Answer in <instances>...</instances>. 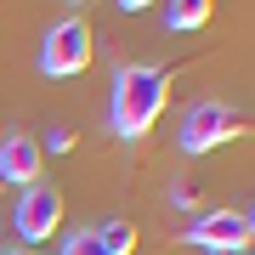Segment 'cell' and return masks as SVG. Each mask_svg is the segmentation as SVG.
Masks as SVG:
<instances>
[{
	"mask_svg": "<svg viewBox=\"0 0 255 255\" xmlns=\"http://www.w3.org/2000/svg\"><path fill=\"white\" fill-rule=\"evenodd\" d=\"M91 233H97V244L108 255H130V250H136V221H125V216L102 221V227H91Z\"/></svg>",
	"mask_w": 255,
	"mask_h": 255,
	"instance_id": "obj_7",
	"label": "cell"
},
{
	"mask_svg": "<svg viewBox=\"0 0 255 255\" xmlns=\"http://www.w3.org/2000/svg\"><path fill=\"white\" fill-rule=\"evenodd\" d=\"M250 238H255L250 210H210L187 227V244H199L210 255H250Z\"/></svg>",
	"mask_w": 255,
	"mask_h": 255,
	"instance_id": "obj_4",
	"label": "cell"
},
{
	"mask_svg": "<svg viewBox=\"0 0 255 255\" xmlns=\"http://www.w3.org/2000/svg\"><path fill=\"white\" fill-rule=\"evenodd\" d=\"M11 255H34V250H11Z\"/></svg>",
	"mask_w": 255,
	"mask_h": 255,
	"instance_id": "obj_12",
	"label": "cell"
},
{
	"mask_svg": "<svg viewBox=\"0 0 255 255\" xmlns=\"http://www.w3.org/2000/svg\"><path fill=\"white\" fill-rule=\"evenodd\" d=\"M170 204H182V210H187V204H193V187H187V182H176V187H170Z\"/></svg>",
	"mask_w": 255,
	"mask_h": 255,
	"instance_id": "obj_11",
	"label": "cell"
},
{
	"mask_svg": "<svg viewBox=\"0 0 255 255\" xmlns=\"http://www.w3.org/2000/svg\"><path fill=\"white\" fill-rule=\"evenodd\" d=\"M57 227H63V193L34 182L17 193V238L23 244H40V238H57Z\"/></svg>",
	"mask_w": 255,
	"mask_h": 255,
	"instance_id": "obj_5",
	"label": "cell"
},
{
	"mask_svg": "<svg viewBox=\"0 0 255 255\" xmlns=\"http://www.w3.org/2000/svg\"><path fill=\"white\" fill-rule=\"evenodd\" d=\"M250 130V119L227 108V102H193V108L182 114V130H176V147L182 153H210V147H221V142H233V136H244Z\"/></svg>",
	"mask_w": 255,
	"mask_h": 255,
	"instance_id": "obj_2",
	"label": "cell"
},
{
	"mask_svg": "<svg viewBox=\"0 0 255 255\" xmlns=\"http://www.w3.org/2000/svg\"><path fill=\"white\" fill-rule=\"evenodd\" d=\"M164 102H170V68H142L125 63L114 74V102H108V125L119 142H142L159 125Z\"/></svg>",
	"mask_w": 255,
	"mask_h": 255,
	"instance_id": "obj_1",
	"label": "cell"
},
{
	"mask_svg": "<svg viewBox=\"0 0 255 255\" xmlns=\"http://www.w3.org/2000/svg\"><path fill=\"white\" fill-rule=\"evenodd\" d=\"M0 255H6V250H0Z\"/></svg>",
	"mask_w": 255,
	"mask_h": 255,
	"instance_id": "obj_13",
	"label": "cell"
},
{
	"mask_svg": "<svg viewBox=\"0 0 255 255\" xmlns=\"http://www.w3.org/2000/svg\"><path fill=\"white\" fill-rule=\"evenodd\" d=\"M46 147H51V153H74V130H63V125H57L51 136H46Z\"/></svg>",
	"mask_w": 255,
	"mask_h": 255,
	"instance_id": "obj_10",
	"label": "cell"
},
{
	"mask_svg": "<svg viewBox=\"0 0 255 255\" xmlns=\"http://www.w3.org/2000/svg\"><path fill=\"white\" fill-rule=\"evenodd\" d=\"M164 23L182 28V34L187 28H204L210 23V0H170V6H164Z\"/></svg>",
	"mask_w": 255,
	"mask_h": 255,
	"instance_id": "obj_8",
	"label": "cell"
},
{
	"mask_svg": "<svg viewBox=\"0 0 255 255\" xmlns=\"http://www.w3.org/2000/svg\"><path fill=\"white\" fill-rule=\"evenodd\" d=\"M91 68V23L85 17H63L46 28V40H40V74H51V80H74V74Z\"/></svg>",
	"mask_w": 255,
	"mask_h": 255,
	"instance_id": "obj_3",
	"label": "cell"
},
{
	"mask_svg": "<svg viewBox=\"0 0 255 255\" xmlns=\"http://www.w3.org/2000/svg\"><path fill=\"white\" fill-rule=\"evenodd\" d=\"M63 255H108L97 244V233H74V238H63Z\"/></svg>",
	"mask_w": 255,
	"mask_h": 255,
	"instance_id": "obj_9",
	"label": "cell"
},
{
	"mask_svg": "<svg viewBox=\"0 0 255 255\" xmlns=\"http://www.w3.org/2000/svg\"><path fill=\"white\" fill-rule=\"evenodd\" d=\"M0 176L17 187H34L40 182V142L34 136H6L0 142Z\"/></svg>",
	"mask_w": 255,
	"mask_h": 255,
	"instance_id": "obj_6",
	"label": "cell"
}]
</instances>
